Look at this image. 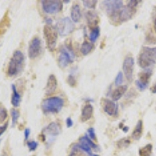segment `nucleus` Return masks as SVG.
I'll list each match as a JSON object with an SVG mask.
<instances>
[{
  "mask_svg": "<svg viewBox=\"0 0 156 156\" xmlns=\"http://www.w3.org/2000/svg\"><path fill=\"white\" fill-rule=\"evenodd\" d=\"M138 65L147 69L156 64V47H143L137 59Z\"/></svg>",
  "mask_w": 156,
  "mask_h": 156,
  "instance_id": "nucleus-1",
  "label": "nucleus"
},
{
  "mask_svg": "<svg viewBox=\"0 0 156 156\" xmlns=\"http://www.w3.org/2000/svg\"><path fill=\"white\" fill-rule=\"evenodd\" d=\"M24 66V55L21 51H14L8 66L7 73L9 76H16L21 73Z\"/></svg>",
  "mask_w": 156,
  "mask_h": 156,
  "instance_id": "nucleus-2",
  "label": "nucleus"
},
{
  "mask_svg": "<svg viewBox=\"0 0 156 156\" xmlns=\"http://www.w3.org/2000/svg\"><path fill=\"white\" fill-rule=\"evenodd\" d=\"M64 105V100L60 97H50L41 103V109L44 113H58Z\"/></svg>",
  "mask_w": 156,
  "mask_h": 156,
  "instance_id": "nucleus-3",
  "label": "nucleus"
},
{
  "mask_svg": "<svg viewBox=\"0 0 156 156\" xmlns=\"http://www.w3.org/2000/svg\"><path fill=\"white\" fill-rule=\"evenodd\" d=\"M43 33L46 41L47 47L50 51H53L56 47L57 38H58V33L56 30L50 25H45L43 30Z\"/></svg>",
  "mask_w": 156,
  "mask_h": 156,
  "instance_id": "nucleus-4",
  "label": "nucleus"
},
{
  "mask_svg": "<svg viewBox=\"0 0 156 156\" xmlns=\"http://www.w3.org/2000/svg\"><path fill=\"white\" fill-rule=\"evenodd\" d=\"M75 26L69 17L60 19L55 24V30L61 36H66L74 30Z\"/></svg>",
  "mask_w": 156,
  "mask_h": 156,
  "instance_id": "nucleus-5",
  "label": "nucleus"
},
{
  "mask_svg": "<svg viewBox=\"0 0 156 156\" xmlns=\"http://www.w3.org/2000/svg\"><path fill=\"white\" fill-rule=\"evenodd\" d=\"M102 2L107 15L112 19H113L118 14L120 9L123 7L122 1L119 0H105Z\"/></svg>",
  "mask_w": 156,
  "mask_h": 156,
  "instance_id": "nucleus-6",
  "label": "nucleus"
},
{
  "mask_svg": "<svg viewBox=\"0 0 156 156\" xmlns=\"http://www.w3.org/2000/svg\"><path fill=\"white\" fill-rule=\"evenodd\" d=\"M74 58V54L72 48H64L62 47L60 49V53L58 58V64L60 68H65L69 65L70 62L73 61Z\"/></svg>",
  "mask_w": 156,
  "mask_h": 156,
  "instance_id": "nucleus-7",
  "label": "nucleus"
},
{
  "mask_svg": "<svg viewBox=\"0 0 156 156\" xmlns=\"http://www.w3.org/2000/svg\"><path fill=\"white\" fill-rule=\"evenodd\" d=\"M135 12H136V8L127 4V5L123 6L120 9V11L112 19V20L115 22H120V23L121 22H126L133 17Z\"/></svg>",
  "mask_w": 156,
  "mask_h": 156,
  "instance_id": "nucleus-8",
  "label": "nucleus"
},
{
  "mask_svg": "<svg viewBox=\"0 0 156 156\" xmlns=\"http://www.w3.org/2000/svg\"><path fill=\"white\" fill-rule=\"evenodd\" d=\"M42 9L48 14H55L62 9V2L57 0H43L41 1Z\"/></svg>",
  "mask_w": 156,
  "mask_h": 156,
  "instance_id": "nucleus-9",
  "label": "nucleus"
},
{
  "mask_svg": "<svg viewBox=\"0 0 156 156\" xmlns=\"http://www.w3.org/2000/svg\"><path fill=\"white\" fill-rule=\"evenodd\" d=\"M76 145L80 150L86 152L88 155H90V154H93L91 149L99 150L98 146L96 145L94 142L91 140V139L89 138L87 135L81 136V137L79 139V144H76Z\"/></svg>",
  "mask_w": 156,
  "mask_h": 156,
  "instance_id": "nucleus-10",
  "label": "nucleus"
},
{
  "mask_svg": "<svg viewBox=\"0 0 156 156\" xmlns=\"http://www.w3.org/2000/svg\"><path fill=\"white\" fill-rule=\"evenodd\" d=\"M41 41L38 37H34L30 41L28 48V56L31 59L37 58L41 53Z\"/></svg>",
  "mask_w": 156,
  "mask_h": 156,
  "instance_id": "nucleus-11",
  "label": "nucleus"
},
{
  "mask_svg": "<svg viewBox=\"0 0 156 156\" xmlns=\"http://www.w3.org/2000/svg\"><path fill=\"white\" fill-rule=\"evenodd\" d=\"M133 67H134V59L133 57L128 56L124 59L122 64V69L124 72V75L128 81H131L133 80Z\"/></svg>",
  "mask_w": 156,
  "mask_h": 156,
  "instance_id": "nucleus-12",
  "label": "nucleus"
},
{
  "mask_svg": "<svg viewBox=\"0 0 156 156\" xmlns=\"http://www.w3.org/2000/svg\"><path fill=\"white\" fill-rule=\"evenodd\" d=\"M60 126H58V124H57L56 122H52L49 123L46 127L43 129L42 134L44 135V136L48 135L49 136V140H51V139L54 138L55 136H58L60 133Z\"/></svg>",
  "mask_w": 156,
  "mask_h": 156,
  "instance_id": "nucleus-13",
  "label": "nucleus"
},
{
  "mask_svg": "<svg viewBox=\"0 0 156 156\" xmlns=\"http://www.w3.org/2000/svg\"><path fill=\"white\" fill-rule=\"evenodd\" d=\"M102 108L108 115L114 116L116 115L118 113V106L114 101H111L109 99L104 98L102 99Z\"/></svg>",
  "mask_w": 156,
  "mask_h": 156,
  "instance_id": "nucleus-14",
  "label": "nucleus"
},
{
  "mask_svg": "<svg viewBox=\"0 0 156 156\" xmlns=\"http://www.w3.org/2000/svg\"><path fill=\"white\" fill-rule=\"evenodd\" d=\"M57 80L55 75L51 74L48 76V80H47L46 87H45V94L50 95L52 93L55 92V90L57 88Z\"/></svg>",
  "mask_w": 156,
  "mask_h": 156,
  "instance_id": "nucleus-15",
  "label": "nucleus"
},
{
  "mask_svg": "<svg viewBox=\"0 0 156 156\" xmlns=\"http://www.w3.org/2000/svg\"><path fill=\"white\" fill-rule=\"evenodd\" d=\"M93 112H94V108H93L92 105L89 104V103L86 104L83 106V108H82L81 117H80V119H81L82 122H83L89 120L92 116Z\"/></svg>",
  "mask_w": 156,
  "mask_h": 156,
  "instance_id": "nucleus-16",
  "label": "nucleus"
},
{
  "mask_svg": "<svg viewBox=\"0 0 156 156\" xmlns=\"http://www.w3.org/2000/svg\"><path fill=\"white\" fill-rule=\"evenodd\" d=\"M126 90H127V86L126 85H121L117 87L116 89H115L112 93V100L114 101H116L120 99L122 95L126 93Z\"/></svg>",
  "mask_w": 156,
  "mask_h": 156,
  "instance_id": "nucleus-17",
  "label": "nucleus"
},
{
  "mask_svg": "<svg viewBox=\"0 0 156 156\" xmlns=\"http://www.w3.org/2000/svg\"><path fill=\"white\" fill-rule=\"evenodd\" d=\"M71 20L75 23H78L81 19V10L80 6L77 4H75L72 6L71 9Z\"/></svg>",
  "mask_w": 156,
  "mask_h": 156,
  "instance_id": "nucleus-18",
  "label": "nucleus"
},
{
  "mask_svg": "<svg viewBox=\"0 0 156 156\" xmlns=\"http://www.w3.org/2000/svg\"><path fill=\"white\" fill-rule=\"evenodd\" d=\"M86 18H87V21L88 23V25L90 27H96V25L98 24L99 19L97 13H95L93 11H88L86 13Z\"/></svg>",
  "mask_w": 156,
  "mask_h": 156,
  "instance_id": "nucleus-19",
  "label": "nucleus"
},
{
  "mask_svg": "<svg viewBox=\"0 0 156 156\" xmlns=\"http://www.w3.org/2000/svg\"><path fill=\"white\" fill-rule=\"evenodd\" d=\"M142 133H143V122L142 120H139L135 126L134 130L132 133V137L136 140H139L141 137Z\"/></svg>",
  "mask_w": 156,
  "mask_h": 156,
  "instance_id": "nucleus-20",
  "label": "nucleus"
},
{
  "mask_svg": "<svg viewBox=\"0 0 156 156\" xmlns=\"http://www.w3.org/2000/svg\"><path fill=\"white\" fill-rule=\"evenodd\" d=\"M12 99H11V103L14 107H18L20 105V103L21 101V96L18 93L16 87L14 84L12 85Z\"/></svg>",
  "mask_w": 156,
  "mask_h": 156,
  "instance_id": "nucleus-21",
  "label": "nucleus"
},
{
  "mask_svg": "<svg viewBox=\"0 0 156 156\" xmlns=\"http://www.w3.org/2000/svg\"><path fill=\"white\" fill-rule=\"evenodd\" d=\"M151 74H152V72H151V69H147V70L144 71L139 74V81L140 83H142L143 84L146 86H148L149 80H150V78H151Z\"/></svg>",
  "mask_w": 156,
  "mask_h": 156,
  "instance_id": "nucleus-22",
  "label": "nucleus"
},
{
  "mask_svg": "<svg viewBox=\"0 0 156 156\" xmlns=\"http://www.w3.org/2000/svg\"><path fill=\"white\" fill-rule=\"evenodd\" d=\"M152 144H147L139 150V154L140 156H151V153H152Z\"/></svg>",
  "mask_w": 156,
  "mask_h": 156,
  "instance_id": "nucleus-23",
  "label": "nucleus"
},
{
  "mask_svg": "<svg viewBox=\"0 0 156 156\" xmlns=\"http://www.w3.org/2000/svg\"><path fill=\"white\" fill-rule=\"evenodd\" d=\"M93 44H90V43L87 42V41H84L83 44H81V47H80V51L83 55H87V54H89L91 51V50L93 49Z\"/></svg>",
  "mask_w": 156,
  "mask_h": 156,
  "instance_id": "nucleus-24",
  "label": "nucleus"
},
{
  "mask_svg": "<svg viewBox=\"0 0 156 156\" xmlns=\"http://www.w3.org/2000/svg\"><path fill=\"white\" fill-rule=\"evenodd\" d=\"M100 35V28L98 27H96L94 28H92L90 33L89 34V39L91 42L96 41L98 37Z\"/></svg>",
  "mask_w": 156,
  "mask_h": 156,
  "instance_id": "nucleus-25",
  "label": "nucleus"
},
{
  "mask_svg": "<svg viewBox=\"0 0 156 156\" xmlns=\"http://www.w3.org/2000/svg\"><path fill=\"white\" fill-rule=\"evenodd\" d=\"M8 116L7 110L2 104H0V122H2L6 119Z\"/></svg>",
  "mask_w": 156,
  "mask_h": 156,
  "instance_id": "nucleus-26",
  "label": "nucleus"
},
{
  "mask_svg": "<svg viewBox=\"0 0 156 156\" xmlns=\"http://www.w3.org/2000/svg\"><path fill=\"white\" fill-rule=\"evenodd\" d=\"M11 116H12V126H14L20 117V112L16 109H11Z\"/></svg>",
  "mask_w": 156,
  "mask_h": 156,
  "instance_id": "nucleus-27",
  "label": "nucleus"
},
{
  "mask_svg": "<svg viewBox=\"0 0 156 156\" xmlns=\"http://www.w3.org/2000/svg\"><path fill=\"white\" fill-rule=\"evenodd\" d=\"M97 1L96 0H83V4L84 6L88 9H94L97 4Z\"/></svg>",
  "mask_w": 156,
  "mask_h": 156,
  "instance_id": "nucleus-28",
  "label": "nucleus"
},
{
  "mask_svg": "<svg viewBox=\"0 0 156 156\" xmlns=\"http://www.w3.org/2000/svg\"><path fill=\"white\" fill-rule=\"evenodd\" d=\"M122 81H123V74H122V72H119L118 74L116 75L115 79V84L116 86H121Z\"/></svg>",
  "mask_w": 156,
  "mask_h": 156,
  "instance_id": "nucleus-29",
  "label": "nucleus"
},
{
  "mask_svg": "<svg viewBox=\"0 0 156 156\" xmlns=\"http://www.w3.org/2000/svg\"><path fill=\"white\" fill-rule=\"evenodd\" d=\"M27 147H28L29 150H30V151H35L36 149H37V145H38L37 142L34 141V140H31V141H27Z\"/></svg>",
  "mask_w": 156,
  "mask_h": 156,
  "instance_id": "nucleus-30",
  "label": "nucleus"
},
{
  "mask_svg": "<svg viewBox=\"0 0 156 156\" xmlns=\"http://www.w3.org/2000/svg\"><path fill=\"white\" fill-rule=\"evenodd\" d=\"M67 82L69 83V85L72 86V87H74L76 85V78L74 77L73 74H70L69 76H68V79H67Z\"/></svg>",
  "mask_w": 156,
  "mask_h": 156,
  "instance_id": "nucleus-31",
  "label": "nucleus"
},
{
  "mask_svg": "<svg viewBox=\"0 0 156 156\" xmlns=\"http://www.w3.org/2000/svg\"><path fill=\"white\" fill-rule=\"evenodd\" d=\"M87 133H88V136H90L91 140H96V135H95V131H94V129L93 127H90L87 129Z\"/></svg>",
  "mask_w": 156,
  "mask_h": 156,
  "instance_id": "nucleus-32",
  "label": "nucleus"
},
{
  "mask_svg": "<svg viewBox=\"0 0 156 156\" xmlns=\"http://www.w3.org/2000/svg\"><path fill=\"white\" fill-rule=\"evenodd\" d=\"M135 83H136V86L137 87V88H138L140 91H143V90H144L147 87V86L144 85V84H143L142 83H140L138 80H136V81H135Z\"/></svg>",
  "mask_w": 156,
  "mask_h": 156,
  "instance_id": "nucleus-33",
  "label": "nucleus"
},
{
  "mask_svg": "<svg viewBox=\"0 0 156 156\" xmlns=\"http://www.w3.org/2000/svg\"><path fill=\"white\" fill-rule=\"evenodd\" d=\"M153 27H154V30L156 33V7L154 8L153 10Z\"/></svg>",
  "mask_w": 156,
  "mask_h": 156,
  "instance_id": "nucleus-34",
  "label": "nucleus"
},
{
  "mask_svg": "<svg viewBox=\"0 0 156 156\" xmlns=\"http://www.w3.org/2000/svg\"><path fill=\"white\" fill-rule=\"evenodd\" d=\"M7 127H8V122H5L3 126H0V136H1V135H2V133L5 131V130H6Z\"/></svg>",
  "mask_w": 156,
  "mask_h": 156,
  "instance_id": "nucleus-35",
  "label": "nucleus"
},
{
  "mask_svg": "<svg viewBox=\"0 0 156 156\" xmlns=\"http://www.w3.org/2000/svg\"><path fill=\"white\" fill-rule=\"evenodd\" d=\"M126 142H129V140H125L124 142L122 141V140H121L120 141H119L118 143H117V144H118V146H119V147H126V146L129 144H126Z\"/></svg>",
  "mask_w": 156,
  "mask_h": 156,
  "instance_id": "nucleus-36",
  "label": "nucleus"
},
{
  "mask_svg": "<svg viewBox=\"0 0 156 156\" xmlns=\"http://www.w3.org/2000/svg\"><path fill=\"white\" fill-rule=\"evenodd\" d=\"M66 126H67V127H71V126H73V122L70 117H68L67 119H66Z\"/></svg>",
  "mask_w": 156,
  "mask_h": 156,
  "instance_id": "nucleus-37",
  "label": "nucleus"
},
{
  "mask_svg": "<svg viewBox=\"0 0 156 156\" xmlns=\"http://www.w3.org/2000/svg\"><path fill=\"white\" fill-rule=\"evenodd\" d=\"M30 133V129H29V128L25 129V130H24V138H25V140H27V139H28Z\"/></svg>",
  "mask_w": 156,
  "mask_h": 156,
  "instance_id": "nucleus-38",
  "label": "nucleus"
},
{
  "mask_svg": "<svg viewBox=\"0 0 156 156\" xmlns=\"http://www.w3.org/2000/svg\"><path fill=\"white\" fill-rule=\"evenodd\" d=\"M151 91L152 93H154V94H155L156 93V82L154 83V85L151 87Z\"/></svg>",
  "mask_w": 156,
  "mask_h": 156,
  "instance_id": "nucleus-39",
  "label": "nucleus"
},
{
  "mask_svg": "<svg viewBox=\"0 0 156 156\" xmlns=\"http://www.w3.org/2000/svg\"><path fill=\"white\" fill-rule=\"evenodd\" d=\"M46 22H47V25H50L51 24V23H52V20L50 19V18H47Z\"/></svg>",
  "mask_w": 156,
  "mask_h": 156,
  "instance_id": "nucleus-40",
  "label": "nucleus"
},
{
  "mask_svg": "<svg viewBox=\"0 0 156 156\" xmlns=\"http://www.w3.org/2000/svg\"><path fill=\"white\" fill-rule=\"evenodd\" d=\"M122 129H123V131H124V132H127L128 129H129V128H128V127H124V128H122Z\"/></svg>",
  "mask_w": 156,
  "mask_h": 156,
  "instance_id": "nucleus-41",
  "label": "nucleus"
},
{
  "mask_svg": "<svg viewBox=\"0 0 156 156\" xmlns=\"http://www.w3.org/2000/svg\"><path fill=\"white\" fill-rule=\"evenodd\" d=\"M70 1H63V2H66V3H68V2H69Z\"/></svg>",
  "mask_w": 156,
  "mask_h": 156,
  "instance_id": "nucleus-42",
  "label": "nucleus"
},
{
  "mask_svg": "<svg viewBox=\"0 0 156 156\" xmlns=\"http://www.w3.org/2000/svg\"><path fill=\"white\" fill-rule=\"evenodd\" d=\"M2 156H8L7 155V154H2Z\"/></svg>",
  "mask_w": 156,
  "mask_h": 156,
  "instance_id": "nucleus-43",
  "label": "nucleus"
}]
</instances>
